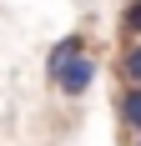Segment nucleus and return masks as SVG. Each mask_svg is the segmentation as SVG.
<instances>
[{
	"instance_id": "obj_1",
	"label": "nucleus",
	"mask_w": 141,
	"mask_h": 146,
	"mask_svg": "<svg viewBox=\"0 0 141 146\" xmlns=\"http://www.w3.org/2000/svg\"><path fill=\"white\" fill-rule=\"evenodd\" d=\"M51 86H56L61 96H70V101H76V96H86V91L96 86V60L81 50L76 60H66V66L56 71V81H51Z\"/></svg>"
},
{
	"instance_id": "obj_2",
	"label": "nucleus",
	"mask_w": 141,
	"mask_h": 146,
	"mask_svg": "<svg viewBox=\"0 0 141 146\" xmlns=\"http://www.w3.org/2000/svg\"><path fill=\"white\" fill-rule=\"evenodd\" d=\"M81 50H86V40H81V35H61V40L51 45V56H45V81H56V71L66 66V60H76Z\"/></svg>"
},
{
	"instance_id": "obj_3",
	"label": "nucleus",
	"mask_w": 141,
	"mask_h": 146,
	"mask_svg": "<svg viewBox=\"0 0 141 146\" xmlns=\"http://www.w3.org/2000/svg\"><path fill=\"white\" fill-rule=\"evenodd\" d=\"M116 116H121V126H131L141 136V86H126L116 96Z\"/></svg>"
},
{
	"instance_id": "obj_4",
	"label": "nucleus",
	"mask_w": 141,
	"mask_h": 146,
	"mask_svg": "<svg viewBox=\"0 0 141 146\" xmlns=\"http://www.w3.org/2000/svg\"><path fill=\"white\" fill-rule=\"evenodd\" d=\"M116 71H121V86H141V40H131L116 60Z\"/></svg>"
},
{
	"instance_id": "obj_5",
	"label": "nucleus",
	"mask_w": 141,
	"mask_h": 146,
	"mask_svg": "<svg viewBox=\"0 0 141 146\" xmlns=\"http://www.w3.org/2000/svg\"><path fill=\"white\" fill-rule=\"evenodd\" d=\"M121 30H126L131 40H141V0H131L126 10H121Z\"/></svg>"
},
{
	"instance_id": "obj_6",
	"label": "nucleus",
	"mask_w": 141,
	"mask_h": 146,
	"mask_svg": "<svg viewBox=\"0 0 141 146\" xmlns=\"http://www.w3.org/2000/svg\"><path fill=\"white\" fill-rule=\"evenodd\" d=\"M136 146H141V136H136Z\"/></svg>"
}]
</instances>
